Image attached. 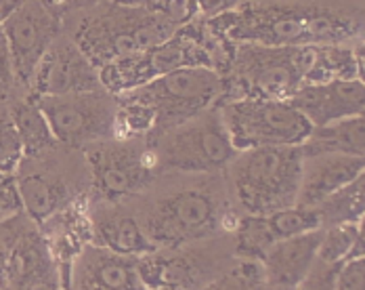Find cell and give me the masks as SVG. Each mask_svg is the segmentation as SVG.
<instances>
[{
  "label": "cell",
  "instance_id": "cell-1",
  "mask_svg": "<svg viewBox=\"0 0 365 290\" xmlns=\"http://www.w3.org/2000/svg\"><path fill=\"white\" fill-rule=\"evenodd\" d=\"M220 17L229 36L260 46H328L355 34L351 15L317 4H244Z\"/></svg>",
  "mask_w": 365,
  "mask_h": 290
},
{
  "label": "cell",
  "instance_id": "cell-2",
  "mask_svg": "<svg viewBox=\"0 0 365 290\" xmlns=\"http://www.w3.org/2000/svg\"><path fill=\"white\" fill-rule=\"evenodd\" d=\"M179 28L145 4H111L110 13L86 19L76 44L99 70L115 59L143 55L175 36Z\"/></svg>",
  "mask_w": 365,
  "mask_h": 290
},
{
  "label": "cell",
  "instance_id": "cell-3",
  "mask_svg": "<svg viewBox=\"0 0 365 290\" xmlns=\"http://www.w3.org/2000/svg\"><path fill=\"white\" fill-rule=\"evenodd\" d=\"M235 196L250 215H271L296 204L302 177L300 147L240 151L229 164Z\"/></svg>",
  "mask_w": 365,
  "mask_h": 290
},
{
  "label": "cell",
  "instance_id": "cell-4",
  "mask_svg": "<svg viewBox=\"0 0 365 290\" xmlns=\"http://www.w3.org/2000/svg\"><path fill=\"white\" fill-rule=\"evenodd\" d=\"M225 80L212 68H182L153 78L143 86L124 93L122 99L137 101L155 114L153 133H166L195 118L219 99ZM158 135V137H160Z\"/></svg>",
  "mask_w": 365,
  "mask_h": 290
},
{
  "label": "cell",
  "instance_id": "cell-5",
  "mask_svg": "<svg viewBox=\"0 0 365 290\" xmlns=\"http://www.w3.org/2000/svg\"><path fill=\"white\" fill-rule=\"evenodd\" d=\"M217 111L237 154L258 147H300L313 131L288 101L229 99Z\"/></svg>",
  "mask_w": 365,
  "mask_h": 290
},
{
  "label": "cell",
  "instance_id": "cell-6",
  "mask_svg": "<svg viewBox=\"0 0 365 290\" xmlns=\"http://www.w3.org/2000/svg\"><path fill=\"white\" fill-rule=\"evenodd\" d=\"M153 149V166L182 173H212L227 169L237 156L217 109H208L162 133Z\"/></svg>",
  "mask_w": 365,
  "mask_h": 290
},
{
  "label": "cell",
  "instance_id": "cell-7",
  "mask_svg": "<svg viewBox=\"0 0 365 290\" xmlns=\"http://www.w3.org/2000/svg\"><path fill=\"white\" fill-rule=\"evenodd\" d=\"M311 64L313 46L244 44L235 64V82L244 91L240 99L288 101L304 84Z\"/></svg>",
  "mask_w": 365,
  "mask_h": 290
},
{
  "label": "cell",
  "instance_id": "cell-8",
  "mask_svg": "<svg viewBox=\"0 0 365 290\" xmlns=\"http://www.w3.org/2000/svg\"><path fill=\"white\" fill-rule=\"evenodd\" d=\"M36 104L55 141L99 144L113 133L118 101L103 89L68 97H36Z\"/></svg>",
  "mask_w": 365,
  "mask_h": 290
},
{
  "label": "cell",
  "instance_id": "cell-9",
  "mask_svg": "<svg viewBox=\"0 0 365 290\" xmlns=\"http://www.w3.org/2000/svg\"><path fill=\"white\" fill-rule=\"evenodd\" d=\"M141 227L155 251L179 246L206 238L217 229V204L202 191H179L155 202Z\"/></svg>",
  "mask_w": 365,
  "mask_h": 290
},
{
  "label": "cell",
  "instance_id": "cell-10",
  "mask_svg": "<svg viewBox=\"0 0 365 290\" xmlns=\"http://www.w3.org/2000/svg\"><path fill=\"white\" fill-rule=\"evenodd\" d=\"M59 32V15L44 2H19L4 15L2 38L6 42L13 74L30 84L40 59L53 46Z\"/></svg>",
  "mask_w": 365,
  "mask_h": 290
},
{
  "label": "cell",
  "instance_id": "cell-11",
  "mask_svg": "<svg viewBox=\"0 0 365 290\" xmlns=\"http://www.w3.org/2000/svg\"><path fill=\"white\" fill-rule=\"evenodd\" d=\"M95 189L108 200L143 191L151 181L153 164L137 147L122 141H99L88 149Z\"/></svg>",
  "mask_w": 365,
  "mask_h": 290
},
{
  "label": "cell",
  "instance_id": "cell-12",
  "mask_svg": "<svg viewBox=\"0 0 365 290\" xmlns=\"http://www.w3.org/2000/svg\"><path fill=\"white\" fill-rule=\"evenodd\" d=\"M36 97H68L101 91L99 70L72 40L53 42L32 78Z\"/></svg>",
  "mask_w": 365,
  "mask_h": 290
},
{
  "label": "cell",
  "instance_id": "cell-13",
  "mask_svg": "<svg viewBox=\"0 0 365 290\" xmlns=\"http://www.w3.org/2000/svg\"><path fill=\"white\" fill-rule=\"evenodd\" d=\"M364 80H329L319 84H302L288 104L302 114L313 129L338 120L364 116Z\"/></svg>",
  "mask_w": 365,
  "mask_h": 290
},
{
  "label": "cell",
  "instance_id": "cell-14",
  "mask_svg": "<svg viewBox=\"0 0 365 290\" xmlns=\"http://www.w3.org/2000/svg\"><path fill=\"white\" fill-rule=\"evenodd\" d=\"M364 158L346 154L302 156V177L296 206L317 209L342 187L364 177Z\"/></svg>",
  "mask_w": 365,
  "mask_h": 290
},
{
  "label": "cell",
  "instance_id": "cell-15",
  "mask_svg": "<svg viewBox=\"0 0 365 290\" xmlns=\"http://www.w3.org/2000/svg\"><path fill=\"white\" fill-rule=\"evenodd\" d=\"M322 236L324 229H315L302 236L277 240L260 261L267 286L296 289L317 261Z\"/></svg>",
  "mask_w": 365,
  "mask_h": 290
},
{
  "label": "cell",
  "instance_id": "cell-16",
  "mask_svg": "<svg viewBox=\"0 0 365 290\" xmlns=\"http://www.w3.org/2000/svg\"><path fill=\"white\" fill-rule=\"evenodd\" d=\"M73 290H145V286L137 274V259L91 246L76 261Z\"/></svg>",
  "mask_w": 365,
  "mask_h": 290
},
{
  "label": "cell",
  "instance_id": "cell-17",
  "mask_svg": "<svg viewBox=\"0 0 365 290\" xmlns=\"http://www.w3.org/2000/svg\"><path fill=\"white\" fill-rule=\"evenodd\" d=\"M93 234L97 238L99 249H106L120 256L135 259V256L155 253L153 244L147 240L141 223L120 211H110L95 219Z\"/></svg>",
  "mask_w": 365,
  "mask_h": 290
},
{
  "label": "cell",
  "instance_id": "cell-18",
  "mask_svg": "<svg viewBox=\"0 0 365 290\" xmlns=\"http://www.w3.org/2000/svg\"><path fill=\"white\" fill-rule=\"evenodd\" d=\"M302 156L313 154H346L364 158L365 120L364 116L338 120L311 131L309 139L300 145Z\"/></svg>",
  "mask_w": 365,
  "mask_h": 290
},
{
  "label": "cell",
  "instance_id": "cell-19",
  "mask_svg": "<svg viewBox=\"0 0 365 290\" xmlns=\"http://www.w3.org/2000/svg\"><path fill=\"white\" fill-rule=\"evenodd\" d=\"M17 189L21 198V209L36 223H44L55 217L66 198L63 185L51 181L42 175H26L17 179Z\"/></svg>",
  "mask_w": 365,
  "mask_h": 290
},
{
  "label": "cell",
  "instance_id": "cell-20",
  "mask_svg": "<svg viewBox=\"0 0 365 290\" xmlns=\"http://www.w3.org/2000/svg\"><path fill=\"white\" fill-rule=\"evenodd\" d=\"M357 256H364L361 223H342L324 229L317 261L326 265H342Z\"/></svg>",
  "mask_w": 365,
  "mask_h": 290
},
{
  "label": "cell",
  "instance_id": "cell-21",
  "mask_svg": "<svg viewBox=\"0 0 365 290\" xmlns=\"http://www.w3.org/2000/svg\"><path fill=\"white\" fill-rule=\"evenodd\" d=\"M9 116L15 124L19 139H21L24 154H40V151L57 144L51 129H48L46 118L42 116V111L38 108L36 99L17 104Z\"/></svg>",
  "mask_w": 365,
  "mask_h": 290
},
{
  "label": "cell",
  "instance_id": "cell-22",
  "mask_svg": "<svg viewBox=\"0 0 365 290\" xmlns=\"http://www.w3.org/2000/svg\"><path fill=\"white\" fill-rule=\"evenodd\" d=\"M322 227H334L342 223H361L364 219V177L357 181L342 187L328 200H324L319 206Z\"/></svg>",
  "mask_w": 365,
  "mask_h": 290
},
{
  "label": "cell",
  "instance_id": "cell-23",
  "mask_svg": "<svg viewBox=\"0 0 365 290\" xmlns=\"http://www.w3.org/2000/svg\"><path fill=\"white\" fill-rule=\"evenodd\" d=\"M275 236L262 215H248L237 221V254L246 261H262L267 251L275 244Z\"/></svg>",
  "mask_w": 365,
  "mask_h": 290
},
{
  "label": "cell",
  "instance_id": "cell-24",
  "mask_svg": "<svg viewBox=\"0 0 365 290\" xmlns=\"http://www.w3.org/2000/svg\"><path fill=\"white\" fill-rule=\"evenodd\" d=\"M264 217H267V223H269L275 240H286V238L302 236V234H309L315 229H324L317 209H304V206L294 204L290 209H282V211H275Z\"/></svg>",
  "mask_w": 365,
  "mask_h": 290
},
{
  "label": "cell",
  "instance_id": "cell-25",
  "mask_svg": "<svg viewBox=\"0 0 365 290\" xmlns=\"http://www.w3.org/2000/svg\"><path fill=\"white\" fill-rule=\"evenodd\" d=\"M202 290H267V280L258 261L242 259Z\"/></svg>",
  "mask_w": 365,
  "mask_h": 290
},
{
  "label": "cell",
  "instance_id": "cell-26",
  "mask_svg": "<svg viewBox=\"0 0 365 290\" xmlns=\"http://www.w3.org/2000/svg\"><path fill=\"white\" fill-rule=\"evenodd\" d=\"M24 145L15 131L11 116L0 114V173L15 175L24 160Z\"/></svg>",
  "mask_w": 365,
  "mask_h": 290
},
{
  "label": "cell",
  "instance_id": "cell-27",
  "mask_svg": "<svg viewBox=\"0 0 365 290\" xmlns=\"http://www.w3.org/2000/svg\"><path fill=\"white\" fill-rule=\"evenodd\" d=\"M334 290H365V259L357 256L338 265Z\"/></svg>",
  "mask_w": 365,
  "mask_h": 290
},
{
  "label": "cell",
  "instance_id": "cell-28",
  "mask_svg": "<svg viewBox=\"0 0 365 290\" xmlns=\"http://www.w3.org/2000/svg\"><path fill=\"white\" fill-rule=\"evenodd\" d=\"M21 211L24 209H21V198L17 189V177L0 173V221L15 217Z\"/></svg>",
  "mask_w": 365,
  "mask_h": 290
},
{
  "label": "cell",
  "instance_id": "cell-29",
  "mask_svg": "<svg viewBox=\"0 0 365 290\" xmlns=\"http://www.w3.org/2000/svg\"><path fill=\"white\" fill-rule=\"evenodd\" d=\"M338 265H326L322 261H315L307 278L296 286V290H334V276Z\"/></svg>",
  "mask_w": 365,
  "mask_h": 290
},
{
  "label": "cell",
  "instance_id": "cell-30",
  "mask_svg": "<svg viewBox=\"0 0 365 290\" xmlns=\"http://www.w3.org/2000/svg\"><path fill=\"white\" fill-rule=\"evenodd\" d=\"M15 290H61L59 289V282H57V274L55 269H46V271H40L36 276L15 284Z\"/></svg>",
  "mask_w": 365,
  "mask_h": 290
},
{
  "label": "cell",
  "instance_id": "cell-31",
  "mask_svg": "<svg viewBox=\"0 0 365 290\" xmlns=\"http://www.w3.org/2000/svg\"><path fill=\"white\" fill-rule=\"evenodd\" d=\"M15 74H13V64H11V55L6 49V42L0 34V97L6 95L13 86Z\"/></svg>",
  "mask_w": 365,
  "mask_h": 290
},
{
  "label": "cell",
  "instance_id": "cell-32",
  "mask_svg": "<svg viewBox=\"0 0 365 290\" xmlns=\"http://www.w3.org/2000/svg\"><path fill=\"white\" fill-rule=\"evenodd\" d=\"M267 290H296V289H275V286H267Z\"/></svg>",
  "mask_w": 365,
  "mask_h": 290
},
{
  "label": "cell",
  "instance_id": "cell-33",
  "mask_svg": "<svg viewBox=\"0 0 365 290\" xmlns=\"http://www.w3.org/2000/svg\"><path fill=\"white\" fill-rule=\"evenodd\" d=\"M61 290H63V289H61Z\"/></svg>",
  "mask_w": 365,
  "mask_h": 290
}]
</instances>
